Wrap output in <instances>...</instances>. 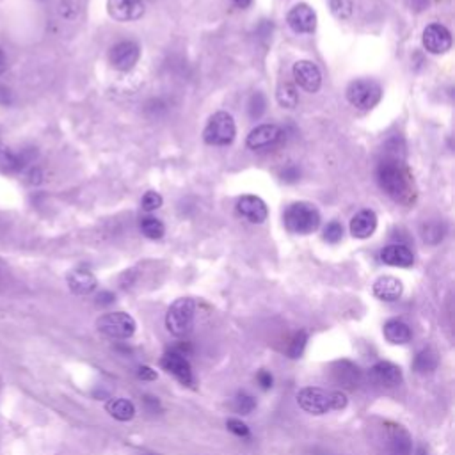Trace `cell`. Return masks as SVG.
Here are the masks:
<instances>
[{"label": "cell", "mask_w": 455, "mask_h": 455, "mask_svg": "<svg viewBox=\"0 0 455 455\" xmlns=\"http://www.w3.org/2000/svg\"><path fill=\"white\" fill-rule=\"evenodd\" d=\"M377 182L382 191L395 202H406L413 194L409 174L395 159H386L379 164Z\"/></svg>", "instance_id": "cell-1"}, {"label": "cell", "mask_w": 455, "mask_h": 455, "mask_svg": "<svg viewBox=\"0 0 455 455\" xmlns=\"http://www.w3.org/2000/svg\"><path fill=\"white\" fill-rule=\"evenodd\" d=\"M297 404L310 414H325L329 411L345 409L349 400L342 392H325L322 388H304L297 393Z\"/></svg>", "instance_id": "cell-2"}, {"label": "cell", "mask_w": 455, "mask_h": 455, "mask_svg": "<svg viewBox=\"0 0 455 455\" xmlns=\"http://www.w3.org/2000/svg\"><path fill=\"white\" fill-rule=\"evenodd\" d=\"M283 223L290 233L308 235L320 226V212L311 203H292L283 214Z\"/></svg>", "instance_id": "cell-3"}, {"label": "cell", "mask_w": 455, "mask_h": 455, "mask_svg": "<svg viewBox=\"0 0 455 455\" xmlns=\"http://www.w3.org/2000/svg\"><path fill=\"white\" fill-rule=\"evenodd\" d=\"M196 303L191 297L177 299L166 313V328L171 335L185 336L194 325Z\"/></svg>", "instance_id": "cell-4"}, {"label": "cell", "mask_w": 455, "mask_h": 455, "mask_svg": "<svg viewBox=\"0 0 455 455\" xmlns=\"http://www.w3.org/2000/svg\"><path fill=\"white\" fill-rule=\"evenodd\" d=\"M236 135V125L233 121L231 114L216 113L206 123L205 130H203V139L206 145L210 146H228L235 141Z\"/></svg>", "instance_id": "cell-5"}, {"label": "cell", "mask_w": 455, "mask_h": 455, "mask_svg": "<svg viewBox=\"0 0 455 455\" xmlns=\"http://www.w3.org/2000/svg\"><path fill=\"white\" fill-rule=\"evenodd\" d=\"M96 328L102 335L113 340H128L134 336L137 324H135L134 317L125 311H110L96 320Z\"/></svg>", "instance_id": "cell-6"}, {"label": "cell", "mask_w": 455, "mask_h": 455, "mask_svg": "<svg viewBox=\"0 0 455 455\" xmlns=\"http://www.w3.org/2000/svg\"><path fill=\"white\" fill-rule=\"evenodd\" d=\"M382 89L372 78H357L352 80L347 88V100L350 105L357 107L361 110H370L381 102Z\"/></svg>", "instance_id": "cell-7"}, {"label": "cell", "mask_w": 455, "mask_h": 455, "mask_svg": "<svg viewBox=\"0 0 455 455\" xmlns=\"http://www.w3.org/2000/svg\"><path fill=\"white\" fill-rule=\"evenodd\" d=\"M382 436L386 455H411L413 452V439L402 425L386 422L382 425Z\"/></svg>", "instance_id": "cell-8"}, {"label": "cell", "mask_w": 455, "mask_h": 455, "mask_svg": "<svg viewBox=\"0 0 455 455\" xmlns=\"http://www.w3.org/2000/svg\"><path fill=\"white\" fill-rule=\"evenodd\" d=\"M286 23L296 34H311L317 28V13L308 4H297L286 14Z\"/></svg>", "instance_id": "cell-9"}, {"label": "cell", "mask_w": 455, "mask_h": 455, "mask_svg": "<svg viewBox=\"0 0 455 455\" xmlns=\"http://www.w3.org/2000/svg\"><path fill=\"white\" fill-rule=\"evenodd\" d=\"M141 57V48L135 41H120L109 52V61L116 70L130 71Z\"/></svg>", "instance_id": "cell-10"}, {"label": "cell", "mask_w": 455, "mask_h": 455, "mask_svg": "<svg viewBox=\"0 0 455 455\" xmlns=\"http://www.w3.org/2000/svg\"><path fill=\"white\" fill-rule=\"evenodd\" d=\"M296 84L308 93H317L322 85V73L311 61H297L292 68Z\"/></svg>", "instance_id": "cell-11"}, {"label": "cell", "mask_w": 455, "mask_h": 455, "mask_svg": "<svg viewBox=\"0 0 455 455\" xmlns=\"http://www.w3.org/2000/svg\"><path fill=\"white\" fill-rule=\"evenodd\" d=\"M333 381L342 386L343 389H357L363 382V372L356 363L349 360L336 361L331 367Z\"/></svg>", "instance_id": "cell-12"}, {"label": "cell", "mask_w": 455, "mask_h": 455, "mask_svg": "<svg viewBox=\"0 0 455 455\" xmlns=\"http://www.w3.org/2000/svg\"><path fill=\"white\" fill-rule=\"evenodd\" d=\"M424 46L427 52L434 56H441L452 48V34L441 23H431L424 31Z\"/></svg>", "instance_id": "cell-13"}, {"label": "cell", "mask_w": 455, "mask_h": 455, "mask_svg": "<svg viewBox=\"0 0 455 455\" xmlns=\"http://www.w3.org/2000/svg\"><path fill=\"white\" fill-rule=\"evenodd\" d=\"M160 365H162V368L167 374L174 375L182 385L192 386V382H194L191 363H189V360L185 357V354L171 350V352L164 354L162 360H160Z\"/></svg>", "instance_id": "cell-14"}, {"label": "cell", "mask_w": 455, "mask_h": 455, "mask_svg": "<svg viewBox=\"0 0 455 455\" xmlns=\"http://www.w3.org/2000/svg\"><path fill=\"white\" fill-rule=\"evenodd\" d=\"M283 137V130L278 125H260L247 135V148L251 150H268L274 148Z\"/></svg>", "instance_id": "cell-15"}, {"label": "cell", "mask_w": 455, "mask_h": 455, "mask_svg": "<svg viewBox=\"0 0 455 455\" xmlns=\"http://www.w3.org/2000/svg\"><path fill=\"white\" fill-rule=\"evenodd\" d=\"M236 212H239V216H242L244 219L253 224L265 223L268 217V209L263 199L253 194L242 196L236 202Z\"/></svg>", "instance_id": "cell-16"}, {"label": "cell", "mask_w": 455, "mask_h": 455, "mask_svg": "<svg viewBox=\"0 0 455 455\" xmlns=\"http://www.w3.org/2000/svg\"><path fill=\"white\" fill-rule=\"evenodd\" d=\"M370 379L382 388H395V386L402 385L404 374L399 365L389 363V361H379L370 368Z\"/></svg>", "instance_id": "cell-17"}, {"label": "cell", "mask_w": 455, "mask_h": 455, "mask_svg": "<svg viewBox=\"0 0 455 455\" xmlns=\"http://www.w3.org/2000/svg\"><path fill=\"white\" fill-rule=\"evenodd\" d=\"M107 11L116 21H135L145 14L142 0H107Z\"/></svg>", "instance_id": "cell-18"}, {"label": "cell", "mask_w": 455, "mask_h": 455, "mask_svg": "<svg viewBox=\"0 0 455 455\" xmlns=\"http://www.w3.org/2000/svg\"><path fill=\"white\" fill-rule=\"evenodd\" d=\"M381 260L382 263L400 268H409L414 263L413 251L407 246H404V244H389V246H386L381 251Z\"/></svg>", "instance_id": "cell-19"}, {"label": "cell", "mask_w": 455, "mask_h": 455, "mask_svg": "<svg viewBox=\"0 0 455 455\" xmlns=\"http://www.w3.org/2000/svg\"><path fill=\"white\" fill-rule=\"evenodd\" d=\"M402 293L404 285L395 276H381L374 283V296L377 299L386 300V303H395V300H399L402 297Z\"/></svg>", "instance_id": "cell-20"}, {"label": "cell", "mask_w": 455, "mask_h": 455, "mask_svg": "<svg viewBox=\"0 0 455 455\" xmlns=\"http://www.w3.org/2000/svg\"><path fill=\"white\" fill-rule=\"evenodd\" d=\"M68 286L77 296H89L96 290L98 281H96L95 274L88 268H75L68 274Z\"/></svg>", "instance_id": "cell-21"}, {"label": "cell", "mask_w": 455, "mask_h": 455, "mask_svg": "<svg viewBox=\"0 0 455 455\" xmlns=\"http://www.w3.org/2000/svg\"><path fill=\"white\" fill-rule=\"evenodd\" d=\"M377 229V216L374 210H361L350 221V235L354 239H368Z\"/></svg>", "instance_id": "cell-22"}, {"label": "cell", "mask_w": 455, "mask_h": 455, "mask_svg": "<svg viewBox=\"0 0 455 455\" xmlns=\"http://www.w3.org/2000/svg\"><path fill=\"white\" fill-rule=\"evenodd\" d=\"M382 333H385V338L389 343H393V345H406L413 338L409 325L406 322L399 320V318H392V320L386 322L385 328H382Z\"/></svg>", "instance_id": "cell-23"}, {"label": "cell", "mask_w": 455, "mask_h": 455, "mask_svg": "<svg viewBox=\"0 0 455 455\" xmlns=\"http://www.w3.org/2000/svg\"><path fill=\"white\" fill-rule=\"evenodd\" d=\"M107 413L120 422H130L135 417V406L127 399H113L107 402Z\"/></svg>", "instance_id": "cell-24"}, {"label": "cell", "mask_w": 455, "mask_h": 455, "mask_svg": "<svg viewBox=\"0 0 455 455\" xmlns=\"http://www.w3.org/2000/svg\"><path fill=\"white\" fill-rule=\"evenodd\" d=\"M439 357L434 349H424L417 354L413 361V368L418 374H432L438 368Z\"/></svg>", "instance_id": "cell-25"}, {"label": "cell", "mask_w": 455, "mask_h": 455, "mask_svg": "<svg viewBox=\"0 0 455 455\" xmlns=\"http://www.w3.org/2000/svg\"><path fill=\"white\" fill-rule=\"evenodd\" d=\"M25 160L20 155L7 148L2 141H0V173H14L20 171L25 166Z\"/></svg>", "instance_id": "cell-26"}, {"label": "cell", "mask_w": 455, "mask_h": 455, "mask_svg": "<svg viewBox=\"0 0 455 455\" xmlns=\"http://www.w3.org/2000/svg\"><path fill=\"white\" fill-rule=\"evenodd\" d=\"M276 98H278V103L283 109H296L297 103H299V95H297L296 85L290 84V82L279 84L278 91H276Z\"/></svg>", "instance_id": "cell-27"}, {"label": "cell", "mask_w": 455, "mask_h": 455, "mask_svg": "<svg viewBox=\"0 0 455 455\" xmlns=\"http://www.w3.org/2000/svg\"><path fill=\"white\" fill-rule=\"evenodd\" d=\"M141 231L142 235L148 236V239L160 240L166 235V226H164L162 221H159L157 217H145V219H141Z\"/></svg>", "instance_id": "cell-28"}, {"label": "cell", "mask_w": 455, "mask_h": 455, "mask_svg": "<svg viewBox=\"0 0 455 455\" xmlns=\"http://www.w3.org/2000/svg\"><path fill=\"white\" fill-rule=\"evenodd\" d=\"M329 7H331V13L335 14L338 20H349V18L352 16V0H329Z\"/></svg>", "instance_id": "cell-29"}, {"label": "cell", "mask_w": 455, "mask_h": 455, "mask_svg": "<svg viewBox=\"0 0 455 455\" xmlns=\"http://www.w3.org/2000/svg\"><path fill=\"white\" fill-rule=\"evenodd\" d=\"M306 343H308V335L304 331L296 333L290 340V345H288V356L290 357H300L303 356L304 349H306Z\"/></svg>", "instance_id": "cell-30"}, {"label": "cell", "mask_w": 455, "mask_h": 455, "mask_svg": "<svg viewBox=\"0 0 455 455\" xmlns=\"http://www.w3.org/2000/svg\"><path fill=\"white\" fill-rule=\"evenodd\" d=\"M233 406H235L236 413L249 414V413H253L254 407H256V400H254V397H251L249 393H239V395L235 397V402H233Z\"/></svg>", "instance_id": "cell-31"}, {"label": "cell", "mask_w": 455, "mask_h": 455, "mask_svg": "<svg viewBox=\"0 0 455 455\" xmlns=\"http://www.w3.org/2000/svg\"><path fill=\"white\" fill-rule=\"evenodd\" d=\"M265 107H267V103H265L263 95H261V93H254V95L251 96L249 103H247L249 116L253 117V120H258V117L265 113Z\"/></svg>", "instance_id": "cell-32"}, {"label": "cell", "mask_w": 455, "mask_h": 455, "mask_svg": "<svg viewBox=\"0 0 455 455\" xmlns=\"http://www.w3.org/2000/svg\"><path fill=\"white\" fill-rule=\"evenodd\" d=\"M162 203H164L162 196L155 191H148L141 199V206L142 210H146V212H155V210H159L160 206H162Z\"/></svg>", "instance_id": "cell-33"}, {"label": "cell", "mask_w": 455, "mask_h": 455, "mask_svg": "<svg viewBox=\"0 0 455 455\" xmlns=\"http://www.w3.org/2000/svg\"><path fill=\"white\" fill-rule=\"evenodd\" d=\"M343 236V226L338 221H331L328 226L324 228V240L329 244H338Z\"/></svg>", "instance_id": "cell-34"}, {"label": "cell", "mask_w": 455, "mask_h": 455, "mask_svg": "<svg viewBox=\"0 0 455 455\" xmlns=\"http://www.w3.org/2000/svg\"><path fill=\"white\" fill-rule=\"evenodd\" d=\"M228 431L233 432L235 436H239V438H247L249 436V427H247L244 422L236 420V418H231V420H228L226 424Z\"/></svg>", "instance_id": "cell-35"}, {"label": "cell", "mask_w": 455, "mask_h": 455, "mask_svg": "<svg viewBox=\"0 0 455 455\" xmlns=\"http://www.w3.org/2000/svg\"><path fill=\"white\" fill-rule=\"evenodd\" d=\"M256 381L258 385H260L261 389H271L272 388V382H274V379H272V374L267 370H260L256 375Z\"/></svg>", "instance_id": "cell-36"}, {"label": "cell", "mask_w": 455, "mask_h": 455, "mask_svg": "<svg viewBox=\"0 0 455 455\" xmlns=\"http://www.w3.org/2000/svg\"><path fill=\"white\" fill-rule=\"evenodd\" d=\"M137 377L142 379V381H155L157 372L150 367H141L137 370Z\"/></svg>", "instance_id": "cell-37"}, {"label": "cell", "mask_w": 455, "mask_h": 455, "mask_svg": "<svg viewBox=\"0 0 455 455\" xmlns=\"http://www.w3.org/2000/svg\"><path fill=\"white\" fill-rule=\"evenodd\" d=\"M114 299H116V297L110 292H100V296L96 297V304H100V306H109V304L114 303Z\"/></svg>", "instance_id": "cell-38"}, {"label": "cell", "mask_w": 455, "mask_h": 455, "mask_svg": "<svg viewBox=\"0 0 455 455\" xmlns=\"http://www.w3.org/2000/svg\"><path fill=\"white\" fill-rule=\"evenodd\" d=\"M299 178V171L296 167H288L286 171H283V180L286 182H296Z\"/></svg>", "instance_id": "cell-39"}, {"label": "cell", "mask_w": 455, "mask_h": 455, "mask_svg": "<svg viewBox=\"0 0 455 455\" xmlns=\"http://www.w3.org/2000/svg\"><path fill=\"white\" fill-rule=\"evenodd\" d=\"M233 4H235L236 7H240V9H247V7L253 4V0H231Z\"/></svg>", "instance_id": "cell-40"}, {"label": "cell", "mask_w": 455, "mask_h": 455, "mask_svg": "<svg viewBox=\"0 0 455 455\" xmlns=\"http://www.w3.org/2000/svg\"><path fill=\"white\" fill-rule=\"evenodd\" d=\"M6 68H7V59H6V56H4L2 50H0V75L6 71Z\"/></svg>", "instance_id": "cell-41"}, {"label": "cell", "mask_w": 455, "mask_h": 455, "mask_svg": "<svg viewBox=\"0 0 455 455\" xmlns=\"http://www.w3.org/2000/svg\"><path fill=\"white\" fill-rule=\"evenodd\" d=\"M414 455H429V454H427V450H425V446H418L417 454Z\"/></svg>", "instance_id": "cell-42"}, {"label": "cell", "mask_w": 455, "mask_h": 455, "mask_svg": "<svg viewBox=\"0 0 455 455\" xmlns=\"http://www.w3.org/2000/svg\"><path fill=\"white\" fill-rule=\"evenodd\" d=\"M148 455H153V454H148Z\"/></svg>", "instance_id": "cell-43"}]
</instances>
